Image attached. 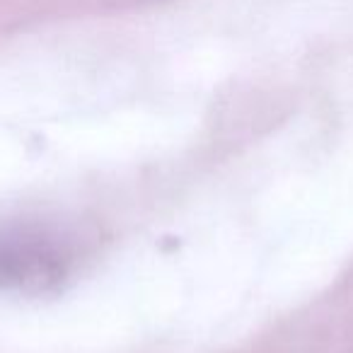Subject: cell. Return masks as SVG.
I'll list each match as a JSON object with an SVG mask.
<instances>
[{
    "label": "cell",
    "mask_w": 353,
    "mask_h": 353,
    "mask_svg": "<svg viewBox=\"0 0 353 353\" xmlns=\"http://www.w3.org/2000/svg\"><path fill=\"white\" fill-rule=\"evenodd\" d=\"M75 261V242L51 223L0 228V290H41L56 285Z\"/></svg>",
    "instance_id": "cell-1"
}]
</instances>
